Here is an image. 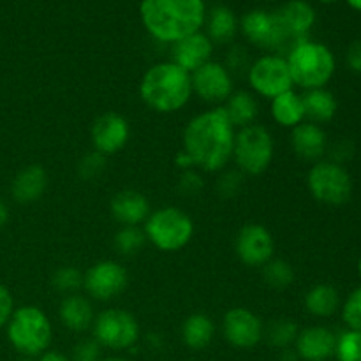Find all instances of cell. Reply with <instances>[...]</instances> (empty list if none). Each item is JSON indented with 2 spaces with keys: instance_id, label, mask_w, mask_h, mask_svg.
<instances>
[{
  "instance_id": "obj_1",
  "label": "cell",
  "mask_w": 361,
  "mask_h": 361,
  "mask_svg": "<svg viewBox=\"0 0 361 361\" xmlns=\"http://www.w3.org/2000/svg\"><path fill=\"white\" fill-rule=\"evenodd\" d=\"M236 129L222 106L192 116L183 129V152L194 168L204 173H221L233 159Z\"/></svg>"
},
{
  "instance_id": "obj_2",
  "label": "cell",
  "mask_w": 361,
  "mask_h": 361,
  "mask_svg": "<svg viewBox=\"0 0 361 361\" xmlns=\"http://www.w3.org/2000/svg\"><path fill=\"white\" fill-rule=\"evenodd\" d=\"M140 16L148 34L166 44L201 32L207 20L203 0H141Z\"/></svg>"
},
{
  "instance_id": "obj_3",
  "label": "cell",
  "mask_w": 361,
  "mask_h": 361,
  "mask_svg": "<svg viewBox=\"0 0 361 361\" xmlns=\"http://www.w3.org/2000/svg\"><path fill=\"white\" fill-rule=\"evenodd\" d=\"M140 97L152 111L171 115L189 104L192 97L190 74L175 62H157L145 71Z\"/></svg>"
},
{
  "instance_id": "obj_4",
  "label": "cell",
  "mask_w": 361,
  "mask_h": 361,
  "mask_svg": "<svg viewBox=\"0 0 361 361\" xmlns=\"http://www.w3.org/2000/svg\"><path fill=\"white\" fill-rule=\"evenodd\" d=\"M286 60H288L293 83L303 90L326 88L337 69L331 49L323 42L310 41V39L295 42L288 49Z\"/></svg>"
},
{
  "instance_id": "obj_5",
  "label": "cell",
  "mask_w": 361,
  "mask_h": 361,
  "mask_svg": "<svg viewBox=\"0 0 361 361\" xmlns=\"http://www.w3.org/2000/svg\"><path fill=\"white\" fill-rule=\"evenodd\" d=\"M7 341L16 353L27 358H39L53 342V324L42 309L23 305L14 309L6 326Z\"/></svg>"
},
{
  "instance_id": "obj_6",
  "label": "cell",
  "mask_w": 361,
  "mask_h": 361,
  "mask_svg": "<svg viewBox=\"0 0 361 361\" xmlns=\"http://www.w3.org/2000/svg\"><path fill=\"white\" fill-rule=\"evenodd\" d=\"M147 242L161 252H178L194 238V221L178 207H162L152 212L143 224Z\"/></svg>"
},
{
  "instance_id": "obj_7",
  "label": "cell",
  "mask_w": 361,
  "mask_h": 361,
  "mask_svg": "<svg viewBox=\"0 0 361 361\" xmlns=\"http://www.w3.org/2000/svg\"><path fill=\"white\" fill-rule=\"evenodd\" d=\"M274 155L275 141L267 127L261 123H250L236 129L231 161L242 175H263L274 162Z\"/></svg>"
},
{
  "instance_id": "obj_8",
  "label": "cell",
  "mask_w": 361,
  "mask_h": 361,
  "mask_svg": "<svg viewBox=\"0 0 361 361\" xmlns=\"http://www.w3.org/2000/svg\"><path fill=\"white\" fill-rule=\"evenodd\" d=\"M310 196L328 207L345 204L353 196V178L348 169L334 161L314 162L307 173Z\"/></svg>"
},
{
  "instance_id": "obj_9",
  "label": "cell",
  "mask_w": 361,
  "mask_h": 361,
  "mask_svg": "<svg viewBox=\"0 0 361 361\" xmlns=\"http://www.w3.org/2000/svg\"><path fill=\"white\" fill-rule=\"evenodd\" d=\"M141 335L136 317L123 309H106L95 316L92 338L101 348L111 351H129L137 344Z\"/></svg>"
},
{
  "instance_id": "obj_10",
  "label": "cell",
  "mask_w": 361,
  "mask_h": 361,
  "mask_svg": "<svg viewBox=\"0 0 361 361\" xmlns=\"http://www.w3.org/2000/svg\"><path fill=\"white\" fill-rule=\"evenodd\" d=\"M247 80L252 88V94L261 95L268 101L284 92L293 90L295 87L288 60L279 53H264L254 60L247 69Z\"/></svg>"
},
{
  "instance_id": "obj_11",
  "label": "cell",
  "mask_w": 361,
  "mask_h": 361,
  "mask_svg": "<svg viewBox=\"0 0 361 361\" xmlns=\"http://www.w3.org/2000/svg\"><path fill=\"white\" fill-rule=\"evenodd\" d=\"M240 30L250 44L268 53H277L284 46H293L279 23L277 14L270 11L254 9L243 14L240 20Z\"/></svg>"
},
{
  "instance_id": "obj_12",
  "label": "cell",
  "mask_w": 361,
  "mask_h": 361,
  "mask_svg": "<svg viewBox=\"0 0 361 361\" xmlns=\"http://www.w3.org/2000/svg\"><path fill=\"white\" fill-rule=\"evenodd\" d=\"M129 284L126 268L113 259H102L92 264L83 274V289L95 302H109L122 295Z\"/></svg>"
},
{
  "instance_id": "obj_13",
  "label": "cell",
  "mask_w": 361,
  "mask_h": 361,
  "mask_svg": "<svg viewBox=\"0 0 361 361\" xmlns=\"http://www.w3.org/2000/svg\"><path fill=\"white\" fill-rule=\"evenodd\" d=\"M190 83H192V95H197L208 104H224L235 92L233 74L224 63L215 60H210L190 73Z\"/></svg>"
},
{
  "instance_id": "obj_14",
  "label": "cell",
  "mask_w": 361,
  "mask_h": 361,
  "mask_svg": "<svg viewBox=\"0 0 361 361\" xmlns=\"http://www.w3.org/2000/svg\"><path fill=\"white\" fill-rule=\"evenodd\" d=\"M235 252L245 267L263 268L268 261L274 259V235L257 222L242 226L235 238Z\"/></svg>"
},
{
  "instance_id": "obj_15",
  "label": "cell",
  "mask_w": 361,
  "mask_h": 361,
  "mask_svg": "<svg viewBox=\"0 0 361 361\" xmlns=\"http://www.w3.org/2000/svg\"><path fill=\"white\" fill-rule=\"evenodd\" d=\"M222 335L236 349H252L264 338V323L245 307L229 309L222 317Z\"/></svg>"
},
{
  "instance_id": "obj_16",
  "label": "cell",
  "mask_w": 361,
  "mask_h": 361,
  "mask_svg": "<svg viewBox=\"0 0 361 361\" xmlns=\"http://www.w3.org/2000/svg\"><path fill=\"white\" fill-rule=\"evenodd\" d=\"M130 127L123 115L115 111L102 113L94 120L90 129V141L95 152L104 157H111L122 152L129 143Z\"/></svg>"
},
{
  "instance_id": "obj_17",
  "label": "cell",
  "mask_w": 361,
  "mask_h": 361,
  "mask_svg": "<svg viewBox=\"0 0 361 361\" xmlns=\"http://www.w3.org/2000/svg\"><path fill=\"white\" fill-rule=\"evenodd\" d=\"M293 348L303 361H328L335 356L337 335L326 326L303 328Z\"/></svg>"
},
{
  "instance_id": "obj_18",
  "label": "cell",
  "mask_w": 361,
  "mask_h": 361,
  "mask_svg": "<svg viewBox=\"0 0 361 361\" xmlns=\"http://www.w3.org/2000/svg\"><path fill=\"white\" fill-rule=\"evenodd\" d=\"M212 55H214V42L204 32H196L171 44V62L189 74L210 62Z\"/></svg>"
},
{
  "instance_id": "obj_19",
  "label": "cell",
  "mask_w": 361,
  "mask_h": 361,
  "mask_svg": "<svg viewBox=\"0 0 361 361\" xmlns=\"http://www.w3.org/2000/svg\"><path fill=\"white\" fill-rule=\"evenodd\" d=\"M109 212L120 226H140L145 224L152 214V208L143 192L136 189H123L111 197Z\"/></svg>"
},
{
  "instance_id": "obj_20",
  "label": "cell",
  "mask_w": 361,
  "mask_h": 361,
  "mask_svg": "<svg viewBox=\"0 0 361 361\" xmlns=\"http://www.w3.org/2000/svg\"><path fill=\"white\" fill-rule=\"evenodd\" d=\"M282 30L289 41L295 42L307 39L309 32L316 23V11L305 0H289L279 11H275Z\"/></svg>"
},
{
  "instance_id": "obj_21",
  "label": "cell",
  "mask_w": 361,
  "mask_h": 361,
  "mask_svg": "<svg viewBox=\"0 0 361 361\" xmlns=\"http://www.w3.org/2000/svg\"><path fill=\"white\" fill-rule=\"evenodd\" d=\"M291 147L302 161L319 162L328 150V136L323 127L305 120L291 129Z\"/></svg>"
},
{
  "instance_id": "obj_22",
  "label": "cell",
  "mask_w": 361,
  "mask_h": 361,
  "mask_svg": "<svg viewBox=\"0 0 361 361\" xmlns=\"http://www.w3.org/2000/svg\"><path fill=\"white\" fill-rule=\"evenodd\" d=\"M48 187V173L41 164H28L11 182V196L16 203L30 204L41 200Z\"/></svg>"
},
{
  "instance_id": "obj_23",
  "label": "cell",
  "mask_w": 361,
  "mask_h": 361,
  "mask_svg": "<svg viewBox=\"0 0 361 361\" xmlns=\"http://www.w3.org/2000/svg\"><path fill=\"white\" fill-rule=\"evenodd\" d=\"M95 316L97 314H95L92 302L85 295H80V293L63 296L62 302H60L59 317L60 323L67 330L76 331V334L87 331L94 324Z\"/></svg>"
},
{
  "instance_id": "obj_24",
  "label": "cell",
  "mask_w": 361,
  "mask_h": 361,
  "mask_svg": "<svg viewBox=\"0 0 361 361\" xmlns=\"http://www.w3.org/2000/svg\"><path fill=\"white\" fill-rule=\"evenodd\" d=\"M270 113L271 118L277 126L286 127V129H293V127L300 126L305 122V106H303V99L298 92L288 90L284 94L277 95L270 101Z\"/></svg>"
},
{
  "instance_id": "obj_25",
  "label": "cell",
  "mask_w": 361,
  "mask_h": 361,
  "mask_svg": "<svg viewBox=\"0 0 361 361\" xmlns=\"http://www.w3.org/2000/svg\"><path fill=\"white\" fill-rule=\"evenodd\" d=\"M180 335H182V341L187 348L192 349V351H203L214 342L215 323L207 314H190L182 323Z\"/></svg>"
},
{
  "instance_id": "obj_26",
  "label": "cell",
  "mask_w": 361,
  "mask_h": 361,
  "mask_svg": "<svg viewBox=\"0 0 361 361\" xmlns=\"http://www.w3.org/2000/svg\"><path fill=\"white\" fill-rule=\"evenodd\" d=\"M226 115L229 116L235 129L256 123L257 115H259V104L252 92L249 90H235L231 97L222 104Z\"/></svg>"
},
{
  "instance_id": "obj_27",
  "label": "cell",
  "mask_w": 361,
  "mask_h": 361,
  "mask_svg": "<svg viewBox=\"0 0 361 361\" xmlns=\"http://www.w3.org/2000/svg\"><path fill=\"white\" fill-rule=\"evenodd\" d=\"M207 35L214 44H229L235 39L240 23L235 13L226 6H217L207 13Z\"/></svg>"
},
{
  "instance_id": "obj_28",
  "label": "cell",
  "mask_w": 361,
  "mask_h": 361,
  "mask_svg": "<svg viewBox=\"0 0 361 361\" xmlns=\"http://www.w3.org/2000/svg\"><path fill=\"white\" fill-rule=\"evenodd\" d=\"M303 106H305V120L321 126L337 115V99L326 88H314V90H305L302 95Z\"/></svg>"
},
{
  "instance_id": "obj_29",
  "label": "cell",
  "mask_w": 361,
  "mask_h": 361,
  "mask_svg": "<svg viewBox=\"0 0 361 361\" xmlns=\"http://www.w3.org/2000/svg\"><path fill=\"white\" fill-rule=\"evenodd\" d=\"M305 310L314 317H331L341 309V295L330 284H317L305 293Z\"/></svg>"
},
{
  "instance_id": "obj_30",
  "label": "cell",
  "mask_w": 361,
  "mask_h": 361,
  "mask_svg": "<svg viewBox=\"0 0 361 361\" xmlns=\"http://www.w3.org/2000/svg\"><path fill=\"white\" fill-rule=\"evenodd\" d=\"M298 334V324L293 319H286V317L271 321L268 326H264V338H267V342L271 348L279 349V351H281V349L293 348Z\"/></svg>"
},
{
  "instance_id": "obj_31",
  "label": "cell",
  "mask_w": 361,
  "mask_h": 361,
  "mask_svg": "<svg viewBox=\"0 0 361 361\" xmlns=\"http://www.w3.org/2000/svg\"><path fill=\"white\" fill-rule=\"evenodd\" d=\"M147 243V236L140 226H122L113 238V247L120 256H134Z\"/></svg>"
},
{
  "instance_id": "obj_32",
  "label": "cell",
  "mask_w": 361,
  "mask_h": 361,
  "mask_svg": "<svg viewBox=\"0 0 361 361\" xmlns=\"http://www.w3.org/2000/svg\"><path fill=\"white\" fill-rule=\"evenodd\" d=\"M261 270H263L264 284L270 286L271 289H286L295 282V270L291 263L281 257L270 259Z\"/></svg>"
},
{
  "instance_id": "obj_33",
  "label": "cell",
  "mask_w": 361,
  "mask_h": 361,
  "mask_svg": "<svg viewBox=\"0 0 361 361\" xmlns=\"http://www.w3.org/2000/svg\"><path fill=\"white\" fill-rule=\"evenodd\" d=\"M51 286L63 296L74 295L83 289V271L76 267H60L53 274Z\"/></svg>"
},
{
  "instance_id": "obj_34",
  "label": "cell",
  "mask_w": 361,
  "mask_h": 361,
  "mask_svg": "<svg viewBox=\"0 0 361 361\" xmlns=\"http://www.w3.org/2000/svg\"><path fill=\"white\" fill-rule=\"evenodd\" d=\"M337 361H361V331L345 330L337 335Z\"/></svg>"
},
{
  "instance_id": "obj_35",
  "label": "cell",
  "mask_w": 361,
  "mask_h": 361,
  "mask_svg": "<svg viewBox=\"0 0 361 361\" xmlns=\"http://www.w3.org/2000/svg\"><path fill=\"white\" fill-rule=\"evenodd\" d=\"M106 159L108 157H104V155L95 150L85 154L78 162V176L81 180H87V182L97 180L106 169Z\"/></svg>"
},
{
  "instance_id": "obj_36",
  "label": "cell",
  "mask_w": 361,
  "mask_h": 361,
  "mask_svg": "<svg viewBox=\"0 0 361 361\" xmlns=\"http://www.w3.org/2000/svg\"><path fill=\"white\" fill-rule=\"evenodd\" d=\"M342 319L348 330L361 331V288L355 289L342 305Z\"/></svg>"
},
{
  "instance_id": "obj_37",
  "label": "cell",
  "mask_w": 361,
  "mask_h": 361,
  "mask_svg": "<svg viewBox=\"0 0 361 361\" xmlns=\"http://www.w3.org/2000/svg\"><path fill=\"white\" fill-rule=\"evenodd\" d=\"M243 183V175L238 169L233 171H224L217 182V190L221 197H235L240 192Z\"/></svg>"
},
{
  "instance_id": "obj_38",
  "label": "cell",
  "mask_w": 361,
  "mask_h": 361,
  "mask_svg": "<svg viewBox=\"0 0 361 361\" xmlns=\"http://www.w3.org/2000/svg\"><path fill=\"white\" fill-rule=\"evenodd\" d=\"M102 348L94 338H83L73 348L71 361H101Z\"/></svg>"
},
{
  "instance_id": "obj_39",
  "label": "cell",
  "mask_w": 361,
  "mask_h": 361,
  "mask_svg": "<svg viewBox=\"0 0 361 361\" xmlns=\"http://www.w3.org/2000/svg\"><path fill=\"white\" fill-rule=\"evenodd\" d=\"M180 190L187 196H194V194L200 192L203 189V178L200 175V169H187V171L180 173V182H178Z\"/></svg>"
},
{
  "instance_id": "obj_40",
  "label": "cell",
  "mask_w": 361,
  "mask_h": 361,
  "mask_svg": "<svg viewBox=\"0 0 361 361\" xmlns=\"http://www.w3.org/2000/svg\"><path fill=\"white\" fill-rule=\"evenodd\" d=\"M14 309H16V307H14L13 293H11L6 286L0 284V330L7 326Z\"/></svg>"
},
{
  "instance_id": "obj_41",
  "label": "cell",
  "mask_w": 361,
  "mask_h": 361,
  "mask_svg": "<svg viewBox=\"0 0 361 361\" xmlns=\"http://www.w3.org/2000/svg\"><path fill=\"white\" fill-rule=\"evenodd\" d=\"M229 69V73L231 71H242V69H249V66H247V51L243 48H240V46H235V48L229 51V56H228V66H226Z\"/></svg>"
},
{
  "instance_id": "obj_42",
  "label": "cell",
  "mask_w": 361,
  "mask_h": 361,
  "mask_svg": "<svg viewBox=\"0 0 361 361\" xmlns=\"http://www.w3.org/2000/svg\"><path fill=\"white\" fill-rule=\"evenodd\" d=\"M345 62H348L349 69L353 73L361 74V39L353 42L348 49V55H345Z\"/></svg>"
},
{
  "instance_id": "obj_43",
  "label": "cell",
  "mask_w": 361,
  "mask_h": 361,
  "mask_svg": "<svg viewBox=\"0 0 361 361\" xmlns=\"http://www.w3.org/2000/svg\"><path fill=\"white\" fill-rule=\"evenodd\" d=\"M334 154H331V161L337 162V164H342L345 159H349L353 155V145L348 143V141H342V143L335 145Z\"/></svg>"
},
{
  "instance_id": "obj_44",
  "label": "cell",
  "mask_w": 361,
  "mask_h": 361,
  "mask_svg": "<svg viewBox=\"0 0 361 361\" xmlns=\"http://www.w3.org/2000/svg\"><path fill=\"white\" fill-rule=\"evenodd\" d=\"M175 164H176V168L180 169V173L182 171H187V169H194V162H192V159L189 157V155L185 154V152H178V154H176V157H175Z\"/></svg>"
},
{
  "instance_id": "obj_45",
  "label": "cell",
  "mask_w": 361,
  "mask_h": 361,
  "mask_svg": "<svg viewBox=\"0 0 361 361\" xmlns=\"http://www.w3.org/2000/svg\"><path fill=\"white\" fill-rule=\"evenodd\" d=\"M35 361H71V358L67 355H63V353L51 351V349H48V351L42 353L39 358H35Z\"/></svg>"
},
{
  "instance_id": "obj_46",
  "label": "cell",
  "mask_w": 361,
  "mask_h": 361,
  "mask_svg": "<svg viewBox=\"0 0 361 361\" xmlns=\"http://www.w3.org/2000/svg\"><path fill=\"white\" fill-rule=\"evenodd\" d=\"M298 355H296L295 348H288V349H281L279 351V361H298Z\"/></svg>"
},
{
  "instance_id": "obj_47",
  "label": "cell",
  "mask_w": 361,
  "mask_h": 361,
  "mask_svg": "<svg viewBox=\"0 0 361 361\" xmlns=\"http://www.w3.org/2000/svg\"><path fill=\"white\" fill-rule=\"evenodd\" d=\"M7 221H9V208H7V204L0 200V229L7 224Z\"/></svg>"
},
{
  "instance_id": "obj_48",
  "label": "cell",
  "mask_w": 361,
  "mask_h": 361,
  "mask_svg": "<svg viewBox=\"0 0 361 361\" xmlns=\"http://www.w3.org/2000/svg\"><path fill=\"white\" fill-rule=\"evenodd\" d=\"M348 4L355 11H361V0H348Z\"/></svg>"
},
{
  "instance_id": "obj_49",
  "label": "cell",
  "mask_w": 361,
  "mask_h": 361,
  "mask_svg": "<svg viewBox=\"0 0 361 361\" xmlns=\"http://www.w3.org/2000/svg\"><path fill=\"white\" fill-rule=\"evenodd\" d=\"M101 361H129V360L122 358V356H109V358H101Z\"/></svg>"
},
{
  "instance_id": "obj_50",
  "label": "cell",
  "mask_w": 361,
  "mask_h": 361,
  "mask_svg": "<svg viewBox=\"0 0 361 361\" xmlns=\"http://www.w3.org/2000/svg\"><path fill=\"white\" fill-rule=\"evenodd\" d=\"M20 361H35V358H27V356H21Z\"/></svg>"
},
{
  "instance_id": "obj_51",
  "label": "cell",
  "mask_w": 361,
  "mask_h": 361,
  "mask_svg": "<svg viewBox=\"0 0 361 361\" xmlns=\"http://www.w3.org/2000/svg\"><path fill=\"white\" fill-rule=\"evenodd\" d=\"M319 2H324V4H334V2H338V0H319Z\"/></svg>"
},
{
  "instance_id": "obj_52",
  "label": "cell",
  "mask_w": 361,
  "mask_h": 361,
  "mask_svg": "<svg viewBox=\"0 0 361 361\" xmlns=\"http://www.w3.org/2000/svg\"><path fill=\"white\" fill-rule=\"evenodd\" d=\"M358 271H360V277H361V259H360V263H358Z\"/></svg>"
},
{
  "instance_id": "obj_53",
  "label": "cell",
  "mask_w": 361,
  "mask_h": 361,
  "mask_svg": "<svg viewBox=\"0 0 361 361\" xmlns=\"http://www.w3.org/2000/svg\"><path fill=\"white\" fill-rule=\"evenodd\" d=\"M270 2H275V0H270Z\"/></svg>"
}]
</instances>
